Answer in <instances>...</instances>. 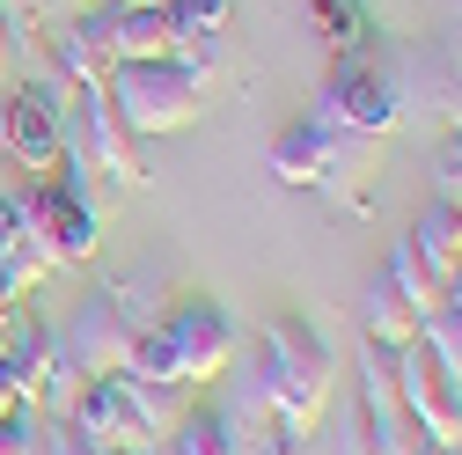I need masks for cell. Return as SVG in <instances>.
<instances>
[{
	"label": "cell",
	"mask_w": 462,
	"mask_h": 455,
	"mask_svg": "<svg viewBox=\"0 0 462 455\" xmlns=\"http://www.w3.org/2000/svg\"><path fill=\"white\" fill-rule=\"evenodd\" d=\"M330 382H337V360L316 338V323L301 316H279L264 338H257V367H250V404L264 412V426L286 441V448H309L316 426L330 419Z\"/></svg>",
	"instance_id": "6da1fadb"
},
{
	"label": "cell",
	"mask_w": 462,
	"mask_h": 455,
	"mask_svg": "<svg viewBox=\"0 0 462 455\" xmlns=\"http://www.w3.org/2000/svg\"><path fill=\"white\" fill-rule=\"evenodd\" d=\"M309 118L323 133H345V140H389L403 125V88H396V74L382 60L345 51V60L330 67V81H323V96H316Z\"/></svg>",
	"instance_id": "7a4b0ae2"
},
{
	"label": "cell",
	"mask_w": 462,
	"mask_h": 455,
	"mask_svg": "<svg viewBox=\"0 0 462 455\" xmlns=\"http://www.w3.org/2000/svg\"><path fill=\"white\" fill-rule=\"evenodd\" d=\"M103 96H110V110H118L140 140L184 133V125H199V110H206V88L184 81L169 60H133V67H118V74L103 81Z\"/></svg>",
	"instance_id": "3957f363"
},
{
	"label": "cell",
	"mask_w": 462,
	"mask_h": 455,
	"mask_svg": "<svg viewBox=\"0 0 462 455\" xmlns=\"http://www.w3.org/2000/svg\"><path fill=\"white\" fill-rule=\"evenodd\" d=\"M0 162L23 177H51L67 162V118L51 88H8L0 96Z\"/></svg>",
	"instance_id": "277c9868"
},
{
	"label": "cell",
	"mask_w": 462,
	"mask_h": 455,
	"mask_svg": "<svg viewBox=\"0 0 462 455\" xmlns=\"http://www.w3.org/2000/svg\"><path fill=\"white\" fill-rule=\"evenodd\" d=\"M162 330H169V346H177L184 389L220 382L227 367H236V353H243V330H236V316H227L220 302H206V294H184L177 309L162 316Z\"/></svg>",
	"instance_id": "5b68a950"
},
{
	"label": "cell",
	"mask_w": 462,
	"mask_h": 455,
	"mask_svg": "<svg viewBox=\"0 0 462 455\" xmlns=\"http://www.w3.org/2000/svg\"><path fill=\"white\" fill-rule=\"evenodd\" d=\"M74 133H67V147L96 169V177H110V184H154V169H147V154H140V133L118 118V110H110V96L103 88H81V110H74Z\"/></svg>",
	"instance_id": "8992f818"
},
{
	"label": "cell",
	"mask_w": 462,
	"mask_h": 455,
	"mask_svg": "<svg viewBox=\"0 0 462 455\" xmlns=\"http://www.w3.org/2000/svg\"><path fill=\"white\" fill-rule=\"evenodd\" d=\"M30 243L60 265H88L103 250V220L88 206V191H67L60 177H37V213H30Z\"/></svg>",
	"instance_id": "52a82bcc"
},
{
	"label": "cell",
	"mask_w": 462,
	"mask_h": 455,
	"mask_svg": "<svg viewBox=\"0 0 462 455\" xmlns=\"http://www.w3.org/2000/svg\"><path fill=\"white\" fill-rule=\"evenodd\" d=\"M403 412L419 419V433L433 448H455L462 455V382L426 353V338L403 346Z\"/></svg>",
	"instance_id": "ba28073f"
},
{
	"label": "cell",
	"mask_w": 462,
	"mask_h": 455,
	"mask_svg": "<svg viewBox=\"0 0 462 455\" xmlns=\"http://www.w3.org/2000/svg\"><path fill=\"white\" fill-rule=\"evenodd\" d=\"M51 60H60V81L67 88H103L118 74V30H110V8H81L60 37H51Z\"/></svg>",
	"instance_id": "9c48e42d"
},
{
	"label": "cell",
	"mask_w": 462,
	"mask_h": 455,
	"mask_svg": "<svg viewBox=\"0 0 462 455\" xmlns=\"http://www.w3.org/2000/svg\"><path fill=\"white\" fill-rule=\"evenodd\" d=\"M337 147H345V133H323L316 118H294V125L272 133L264 169H272L279 184H294V191H323L330 169H337Z\"/></svg>",
	"instance_id": "30bf717a"
},
{
	"label": "cell",
	"mask_w": 462,
	"mask_h": 455,
	"mask_svg": "<svg viewBox=\"0 0 462 455\" xmlns=\"http://www.w3.org/2000/svg\"><path fill=\"white\" fill-rule=\"evenodd\" d=\"M60 346L74 353V367L88 375V382H103V375H125V353H133V330H125V316L110 309L103 294H88L81 309H74V323H67V338Z\"/></svg>",
	"instance_id": "8fae6325"
},
{
	"label": "cell",
	"mask_w": 462,
	"mask_h": 455,
	"mask_svg": "<svg viewBox=\"0 0 462 455\" xmlns=\"http://www.w3.org/2000/svg\"><path fill=\"white\" fill-rule=\"evenodd\" d=\"M67 419L88 433V448H154L147 426H140V404H133V382H125V375L88 382V389H81V404H74Z\"/></svg>",
	"instance_id": "7c38bea8"
},
{
	"label": "cell",
	"mask_w": 462,
	"mask_h": 455,
	"mask_svg": "<svg viewBox=\"0 0 462 455\" xmlns=\"http://www.w3.org/2000/svg\"><path fill=\"white\" fill-rule=\"evenodd\" d=\"M353 323H360V338H382V346H411L419 323H426V309L403 294L396 279H389V265H382V272H367V287L353 294Z\"/></svg>",
	"instance_id": "4fadbf2b"
},
{
	"label": "cell",
	"mask_w": 462,
	"mask_h": 455,
	"mask_svg": "<svg viewBox=\"0 0 462 455\" xmlns=\"http://www.w3.org/2000/svg\"><path fill=\"white\" fill-rule=\"evenodd\" d=\"M110 30H118V60H169L177 51V23H169V0H133V8H118L110 0Z\"/></svg>",
	"instance_id": "5bb4252c"
},
{
	"label": "cell",
	"mask_w": 462,
	"mask_h": 455,
	"mask_svg": "<svg viewBox=\"0 0 462 455\" xmlns=\"http://www.w3.org/2000/svg\"><path fill=\"white\" fill-rule=\"evenodd\" d=\"M360 412L367 419H403V346L360 338Z\"/></svg>",
	"instance_id": "9a60e30c"
},
{
	"label": "cell",
	"mask_w": 462,
	"mask_h": 455,
	"mask_svg": "<svg viewBox=\"0 0 462 455\" xmlns=\"http://www.w3.org/2000/svg\"><path fill=\"white\" fill-rule=\"evenodd\" d=\"M403 243H411V250L440 272V287H448V272L462 265V213H455V206H426V213L411 220V236H403Z\"/></svg>",
	"instance_id": "2e32d148"
},
{
	"label": "cell",
	"mask_w": 462,
	"mask_h": 455,
	"mask_svg": "<svg viewBox=\"0 0 462 455\" xmlns=\"http://www.w3.org/2000/svg\"><path fill=\"white\" fill-rule=\"evenodd\" d=\"M103 302L125 316V330H154L169 309H177V302L162 294V272H125V279H110V287H103Z\"/></svg>",
	"instance_id": "e0dca14e"
},
{
	"label": "cell",
	"mask_w": 462,
	"mask_h": 455,
	"mask_svg": "<svg viewBox=\"0 0 462 455\" xmlns=\"http://www.w3.org/2000/svg\"><path fill=\"white\" fill-rule=\"evenodd\" d=\"M44 360H51V330L23 309V323H15V338H8V353H0V375H8L23 396L37 389V375H44Z\"/></svg>",
	"instance_id": "ac0fdd59"
},
{
	"label": "cell",
	"mask_w": 462,
	"mask_h": 455,
	"mask_svg": "<svg viewBox=\"0 0 462 455\" xmlns=\"http://www.w3.org/2000/svg\"><path fill=\"white\" fill-rule=\"evenodd\" d=\"M309 23H316V44L330 51V60L360 51V37H367V15H360V0H309Z\"/></svg>",
	"instance_id": "d6986e66"
},
{
	"label": "cell",
	"mask_w": 462,
	"mask_h": 455,
	"mask_svg": "<svg viewBox=\"0 0 462 455\" xmlns=\"http://www.w3.org/2000/svg\"><path fill=\"white\" fill-rule=\"evenodd\" d=\"M162 455H243L227 412H184V426L162 441Z\"/></svg>",
	"instance_id": "ffe728a7"
},
{
	"label": "cell",
	"mask_w": 462,
	"mask_h": 455,
	"mask_svg": "<svg viewBox=\"0 0 462 455\" xmlns=\"http://www.w3.org/2000/svg\"><path fill=\"white\" fill-rule=\"evenodd\" d=\"M125 375H133V382H184V367H177V346H169V330H162V323H154V330H133Z\"/></svg>",
	"instance_id": "44dd1931"
},
{
	"label": "cell",
	"mask_w": 462,
	"mask_h": 455,
	"mask_svg": "<svg viewBox=\"0 0 462 455\" xmlns=\"http://www.w3.org/2000/svg\"><path fill=\"white\" fill-rule=\"evenodd\" d=\"M389 279H396V287L411 294L419 309H440V272H433L411 243H403V236H396V250H389Z\"/></svg>",
	"instance_id": "7402d4cb"
},
{
	"label": "cell",
	"mask_w": 462,
	"mask_h": 455,
	"mask_svg": "<svg viewBox=\"0 0 462 455\" xmlns=\"http://www.w3.org/2000/svg\"><path fill=\"white\" fill-rule=\"evenodd\" d=\"M169 67H177L184 81H199V88L213 96V81L227 74V51H220V37H177V51H169Z\"/></svg>",
	"instance_id": "603a6c76"
},
{
	"label": "cell",
	"mask_w": 462,
	"mask_h": 455,
	"mask_svg": "<svg viewBox=\"0 0 462 455\" xmlns=\"http://www.w3.org/2000/svg\"><path fill=\"white\" fill-rule=\"evenodd\" d=\"M419 338H426V353H433V360L462 382V309H448V302H440V309H426Z\"/></svg>",
	"instance_id": "cb8c5ba5"
},
{
	"label": "cell",
	"mask_w": 462,
	"mask_h": 455,
	"mask_svg": "<svg viewBox=\"0 0 462 455\" xmlns=\"http://www.w3.org/2000/svg\"><path fill=\"white\" fill-rule=\"evenodd\" d=\"M227 15H236V0H169V23H177V37H220Z\"/></svg>",
	"instance_id": "d4e9b609"
},
{
	"label": "cell",
	"mask_w": 462,
	"mask_h": 455,
	"mask_svg": "<svg viewBox=\"0 0 462 455\" xmlns=\"http://www.w3.org/2000/svg\"><path fill=\"white\" fill-rule=\"evenodd\" d=\"M30 213H37V184H23V191H0V257L30 243Z\"/></svg>",
	"instance_id": "484cf974"
},
{
	"label": "cell",
	"mask_w": 462,
	"mask_h": 455,
	"mask_svg": "<svg viewBox=\"0 0 462 455\" xmlns=\"http://www.w3.org/2000/svg\"><path fill=\"white\" fill-rule=\"evenodd\" d=\"M37 433H44V412L23 396V404L0 419V455H37Z\"/></svg>",
	"instance_id": "4316f807"
},
{
	"label": "cell",
	"mask_w": 462,
	"mask_h": 455,
	"mask_svg": "<svg viewBox=\"0 0 462 455\" xmlns=\"http://www.w3.org/2000/svg\"><path fill=\"white\" fill-rule=\"evenodd\" d=\"M37 455H96V448H88V433H81L74 419H44V433H37Z\"/></svg>",
	"instance_id": "83f0119b"
},
{
	"label": "cell",
	"mask_w": 462,
	"mask_h": 455,
	"mask_svg": "<svg viewBox=\"0 0 462 455\" xmlns=\"http://www.w3.org/2000/svg\"><path fill=\"white\" fill-rule=\"evenodd\" d=\"M337 455H382V448H374V426H367V412H360V404L337 419Z\"/></svg>",
	"instance_id": "f1b7e54d"
},
{
	"label": "cell",
	"mask_w": 462,
	"mask_h": 455,
	"mask_svg": "<svg viewBox=\"0 0 462 455\" xmlns=\"http://www.w3.org/2000/svg\"><path fill=\"white\" fill-rule=\"evenodd\" d=\"M440 110H448V125L462 133V74H455V81H440Z\"/></svg>",
	"instance_id": "f546056e"
},
{
	"label": "cell",
	"mask_w": 462,
	"mask_h": 455,
	"mask_svg": "<svg viewBox=\"0 0 462 455\" xmlns=\"http://www.w3.org/2000/svg\"><path fill=\"white\" fill-rule=\"evenodd\" d=\"M15 323H23V302H15V309L0 302V353H8V338H15Z\"/></svg>",
	"instance_id": "4dcf8cb0"
},
{
	"label": "cell",
	"mask_w": 462,
	"mask_h": 455,
	"mask_svg": "<svg viewBox=\"0 0 462 455\" xmlns=\"http://www.w3.org/2000/svg\"><path fill=\"white\" fill-rule=\"evenodd\" d=\"M440 302H448V309H462V265L448 272V287H440Z\"/></svg>",
	"instance_id": "1f68e13d"
},
{
	"label": "cell",
	"mask_w": 462,
	"mask_h": 455,
	"mask_svg": "<svg viewBox=\"0 0 462 455\" xmlns=\"http://www.w3.org/2000/svg\"><path fill=\"white\" fill-rule=\"evenodd\" d=\"M15 404H23V389H15V382H8V375H0V419H8V412H15Z\"/></svg>",
	"instance_id": "d6a6232c"
},
{
	"label": "cell",
	"mask_w": 462,
	"mask_h": 455,
	"mask_svg": "<svg viewBox=\"0 0 462 455\" xmlns=\"http://www.w3.org/2000/svg\"><path fill=\"white\" fill-rule=\"evenodd\" d=\"M96 455H162V448H96Z\"/></svg>",
	"instance_id": "836d02e7"
},
{
	"label": "cell",
	"mask_w": 462,
	"mask_h": 455,
	"mask_svg": "<svg viewBox=\"0 0 462 455\" xmlns=\"http://www.w3.org/2000/svg\"><path fill=\"white\" fill-rule=\"evenodd\" d=\"M419 455H455V448H433V441H426V448H419Z\"/></svg>",
	"instance_id": "e575fe53"
},
{
	"label": "cell",
	"mask_w": 462,
	"mask_h": 455,
	"mask_svg": "<svg viewBox=\"0 0 462 455\" xmlns=\"http://www.w3.org/2000/svg\"><path fill=\"white\" fill-rule=\"evenodd\" d=\"M118 8H133V0H118Z\"/></svg>",
	"instance_id": "d590c367"
},
{
	"label": "cell",
	"mask_w": 462,
	"mask_h": 455,
	"mask_svg": "<svg viewBox=\"0 0 462 455\" xmlns=\"http://www.w3.org/2000/svg\"><path fill=\"white\" fill-rule=\"evenodd\" d=\"M455 15H462V0H455Z\"/></svg>",
	"instance_id": "8d00e7d4"
}]
</instances>
